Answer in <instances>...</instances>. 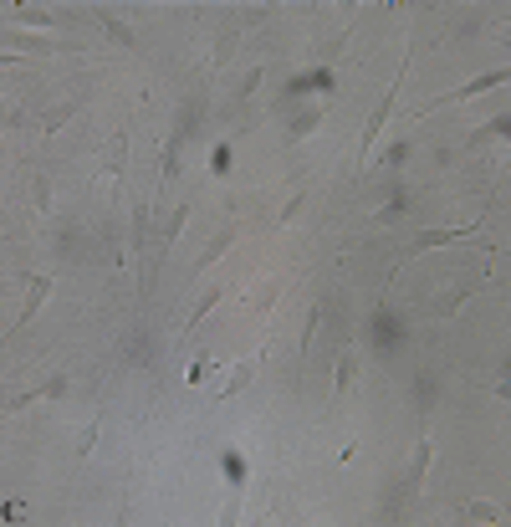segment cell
<instances>
[{"instance_id":"20","label":"cell","mask_w":511,"mask_h":527,"mask_svg":"<svg viewBox=\"0 0 511 527\" xmlns=\"http://www.w3.org/2000/svg\"><path fill=\"white\" fill-rule=\"evenodd\" d=\"M256 87H261V67H251V72H246V82L236 87V103H240V97H251Z\"/></svg>"},{"instance_id":"8","label":"cell","mask_w":511,"mask_h":527,"mask_svg":"<svg viewBox=\"0 0 511 527\" xmlns=\"http://www.w3.org/2000/svg\"><path fill=\"white\" fill-rule=\"evenodd\" d=\"M471 282H465V287H450V292H440V297H435V307H430V318H450V313H455V307L465 303V297H471Z\"/></svg>"},{"instance_id":"10","label":"cell","mask_w":511,"mask_h":527,"mask_svg":"<svg viewBox=\"0 0 511 527\" xmlns=\"http://www.w3.org/2000/svg\"><path fill=\"white\" fill-rule=\"evenodd\" d=\"M123 359H128V364H139V368L154 364V353H148V333H128L123 338Z\"/></svg>"},{"instance_id":"21","label":"cell","mask_w":511,"mask_h":527,"mask_svg":"<svg viewBox=\"0 0 511 527\" xmlns=\"http://www.w3.org/2000/svg\"><path fill=\"white\" fill-rule=\"evenodd\" d=\"M184 221H190V205H175V215H169V241L184 231Z\"/></svg>"},{"instance_id":"5","label":"cell","mask_w":511,"mask_h":527,"mask_svg":"<svg viewBox=\"0 0 511 527\" xmlns=\"http://www.w3.org/2000/svg\"><path fill=\"white\" fill-rule=\"evenodd\" d=\"M67 395V379L57 374V379H47V384H36V389H26V395H16V400L5 404V415H21L26 404H36V400H62Z\"/></svg>"},{"instance_id":"9","label":"cell","mask_w":511,"mask_h":527,"mask_svg":"<svg viewBox=\"0 0 511 527\" xmlns=\"http://www.w3.org/2000/svg\"><path fill=\"white\" fill-rule=\"evenodd\" d=\"M251 379H256V359H246V364H236V368H230V379H225V389H215V395H220V400H230V395H240V389H246Z\"/></svg>"},{"instance_id":"11","label":"cell","mask_w":511,"mask_h":527,"mask_svg":"<svg viewBox=\"0 0 511 527\" xmlns=\"http://www.w3.org/2000/svg\"><path fill=\"white\" fill-rule=\"evenodd\" d=\"M230 241H236V225H225L220 236L210 241V246H205V256H200V267H215V261H220V256L230 251Z\"/></svg>"},{"instance_id":"15","label":"cell","mask_w":511,"mask_h":527,"mask_svg":"<svg viewBox=\"0 0 511 527\" xmlns=\"http://www.w3.org/2000/svg\"><path fill=\"white\" fill-rule=\"evenodd\" d=\"M123 175V133L112 139V149H108V164H103V179H118Z\"/></svg>"},{"instance_id":"7","label":"cell","mask_w":511,"mask_h":527,"mask_svg":"<svg viewBox=\"0 0 511 527\" xmlns=\"http://www.w3.org/2000/svg\"><path fill=\"white\" fill-rule=\"evenodd\" d=\"M215 303H220V287H205V292H200V303H194L190 318H184V333H194V328H200L210 313H215Z\"/></svg>"},{"instance_id":"22","label":"cell","mask_w":511,"mask_h":527,"mask_svg":"<svg viewBox=\"0 0 511 527\" xmlns=\"http://www.w3.org/2000/svg\"><path fill=\"white\" fill-rule=\"evenodd\" d=\"M93 441H97V425H82V435H77V456H87V450H93Z\"/></svg>"},{"instance_id":"4","label":"cell","mask_w":511,"mask_h":527,"mask_svg":"<svg viewBox=\"0 0 511 527\" xmlns=\"http://www.w3.org/2000/svg\"><path fill=\"white\" fill-rule=\"evenodd\" d=\"M471 231H476V225H435V231H419L409 251H440V246H450V241L471 236Z\"/></svg>"},{"instance_id":"12","label":"cell","mask_w":511,"mask_h":527,"mask_svg":"<svg viewBox=\"0 0 511 527\" xmlns=\"http://www.w3.org/2000/svg\"><path fill=\"white\" fill-rule=\"evenodd\" d=\"M430 461H435V441H419V450H415V471H409V486H419V481H425Z\"/></svg>"},{"instance_id":"6","label":"cell","mask_w":511,"mask_h":527,"mask_svg":"<svg viewBox=\"0 0 511 527\" xmlns=\"http://www.w3.org/2000/svg\"><path fill=\"white\" fill-rule=\"evenodd\" d=\"M353 379H358V349H343L337 353V368H333V389L343 395V389H353Z\"/></svg>"},{"instance_id":"18","label":"cell","mask_w":511,"mask_h":527,"mask_svg":"<svg viewBox=\"0 0 511 527\" xmlns=\"http://www.w3.org/2000/svg\"><path fill=\"white\" fill-rule=\"evenodd\" d=\"M77 108H82V103H62V108H57V113L47 118V133H57V128H62L67 118H77Z\"/></svg>"},{"instance_id":"16","label":"cell","mask_w":511,"mask_h":527,"mask_svg":"<svg viewBox=\"0 0 511 527\" xmlns=\"http://www.w3.org/2000/svg\"><path fill=\"white\" fill-rule=\"evenodd\" d=\"M97 21H103V32H108L112 41H118V47H133V32H128V26H118V21H112L108 11H97Z\"/></svg>"},{"instance_id":"13","label":"cell","mask_w":511,"mask_h":527,"mask_svg":"<svg viewBox=\"0 0 511 527\" xmlns=\"http://www.w3.org/2000/svg\"><path fill=\"white\" fill-rule=\"evenodd\" d=\"M318 123H322V103H312L302 118H291V139H307V133H312Z\"/></svg>"},{"instance_id":"19","label":"cell","mask_w":511,"mask_h":527,"mask_svg":"<svg viewBox=\"0 0 511 527\" xmlns=\"http://www.w3.org/2000/svg\"><path fill=\"white\" fill-rule=\"evenodd\" d=\"M302 200H307V195H302V190L291 195L287 205H282V215H276V225H287V221H297V210H302Z\"/></svg>"},{"instance_id":"17","label":"cell","mask_w":511,"mask_h":527,"mask_svg":"<svg viewBox=\"0 0 511 527\" xmlns=\"http://www.w3.org/2000/svg\"><path fill=\"white\" fill-rule=\"evenodd\" d=\"M5 51H57V41H36V36H11Z\"/></svg>"},{"instance_id":"2","label":"cell","mask_w":511,"mask_h":527,"mask_svg":"<svg viewBox=\"0 0 511 527\" xmlns=\"http://www.w3.org/2000/svg\"><path fill=\"white\" fill-rule=\"evenodd\" d=\"M507 77H511V67L501 62V67H491V72H480V77H471L465 87H455V93L435 97V103H465V97H480V93H491V87H507Z\"/></svg>"},{"instance_id":"14","label":"cell","mask_w":511,"mask_h":527,"mask_svg":"<svg viewBox=\"0 0 511 527\" xmlns=\"http://www.w3.org/2000/svg\"><path fill=\"white\" fill-rule=\"evenodd\" d=\"M465 517H471V522H501L507 512L496 507V502H471V507H465Z\"/></svg>"},{"instance_id":"3","label":"cell","mask_w":511,"mask_h":527,"mask_svg":"<svg viewBox=\"0 0 511 527\" xmlns=\"http://www.w3.org/2000/svg\"><path fill=\"white\" fill-rule=\"evenodd\" d=\"M47 297H51V277H26V307H21V318L11 323V333H16V328H26V323L41 313V303H47Z\"/></svg>"},{"instance_id":"1","label":"cell","mask_w":511,"mask_h":527,"mask_svg":"<svg viewBox=\"0 0 511 527\" xmlns=\"http://www.w3.org/2000/svg\"><path fill=\"white\" fill-rule=\"evenodd\" d=\"M399 87H404V67H399V77L389 82V93H383V103L373 108V118H368V128H363V139H358V169L368 164V154H373V144H379V128H383V118H389V108H394Z\"/></svg>"}]
</instances>
